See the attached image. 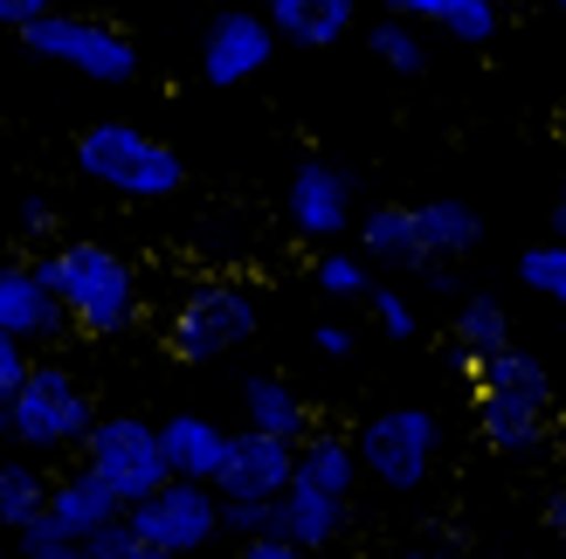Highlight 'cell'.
<instances>
[{
    "label": "cell",
    "mask_w": 566,
    "mask_h": 559,
    "mask_svg": "<svg viewBox=\"0 0 566 559\" xmlns=\"http://www.w3.org/2000/svg\"><path fill=\"white\" fill-rule=\"evenodd\" d=\"M42 263H49L55 304H63V318H70L76 339H118V331H132L138 312H146L138 270L118 256V249L76 235V242H55Z\"/></svg>",
    "instance_id": "cell-1"
},
{
    "label": "cell",
    "mask_w": 566,
    "mask_h": 559,
    "mask_svg": "<svg viewBox=\"0 0 566 559\" xmlns=\"http://www.w3.org/2000/svg\"><path fill=\"white\" fill-rule=\"evenodd\" d=\"M97 401L91 387H83V373L70 367V359H35V373H28V387L0 408V435L14 442L21 456H83V442L97 435Z\"/></svg>",
    "instance_id": "cell-2"
},
{
    "label": "cell",
    "mask_w": 566,
    "mask_h": 559,
    "mask_svg": "<svg viewBox=\"0 0 566 559\" xmlns=\"http://www.w3.org/2000/svg\"><path fill=\"white\" fill-rule=\"evenodd\" d=\"M76 173L104 193H118V201H174L187 187V159L153 131L104 118V125L76 131Z\"/></svg>",
    "instance_id": "cell-3"
},
{
    "label": "cell",
    "mask_w": 566,
    "mask_h": 559,
    "mask_svg": "<svg viewBox=\"0 0 566 559\" xmlns=\"http://www.w3.org/2000/svg\"><path fill=\"white\" fill-rule=\"evenodd\" d=\"M553 422V387L546 367L518 346H504L491 359H476V435L497 456H525Z\"/></svg>",
    "instance_id": "cell-4"
},
{
    "label": "cell",
    "mask_w": 566,
    "mask_h": 559,
    "mask_svg": "<svg viewBox=\"0 0 566 559\" xmlns=\"http://www.w3.org/2000/svg\"><path fill=\"white\" fill-rule=\"evenodd\" d=\"M353 442H359L366 477L380 491H394V497H408V491H429L436 463H442V414L415 408V401H394L380 414H366L353 429Z\"/></svg>",
    "instance_id": "cell-5"
},
{
    "label": "cell",
    "mask_w": 566,
    "mask_h": 559,
    "mask_svg": "<svg viewBox=\"0 0 566 559\" xmlns=\"http://www.w3.org/2000/svg\"><path fill=\"white\" fill-rule=\"evenodd\" d=\"M263 331V291L249 284H201L174 304V318H166V352L187 359V367H208V359H229L235 346H249Z\"/></svg>",
    "instance_id": "cell-6"
},
{
    "label": "cell",
    "mask_w": 566,
    "mask_h": 559,
    "mask_svg": "<svg viewBox=\"0 0 566 559\" xmlns=\"http://www.w3.org/2000/svg\"><path fill=\"white\" fill-rule=\"evenodd\" d=\"M83 470H97V484L118 497L125 511L174 484V463H166L159 422H146V414H104L97 435L83 442Z\"/></svg>",
    "instance_id": "cell-7"
},
{
    "label": "cell",
    "mask_w": 566,
    "mask_h": 559,
    "mask_svg": "<svg viewBox=\"0 0 566 559\" xmlns=\"http://www.w3.org/2000/svg\"><path fill=\"white\" fill-rule=\"evenodd\" d=\"M21 49L42 55V63H63L76 76H91V83H111V91L138 76V42L118 21H97V14H63L55 8L49 21H35L21 35Z\"/></svg>",
    "instance_id": "cell-8"
},
{
    "label": "cell",
    "mask_w": 566,
    "mask_h": 559,
    "mask_svg": "<svg viewBox=\"0 0 566 559\" xmlns=\"http://www.w3.org/2000/svg\"><path fill=\"white\" fill-rule=\"evenodd\" d=\"M125 525L146 546H159L166 559H208L214 539H229L221 532V491L214 484H166L159 497H146V505H132Z\"/></svg>",
    "instance_id": "cell-9"
},
{
    "label": "cell",
    "mask_w": 566,
    "mask_h": 559,
    "mask_svg": "<svg viewBox=\"0 0 566 559\" xmlns=\"http://www.w3.org/2000/svg\"><path fill=\"white\" fill-rule=\"evenodd\" d=\"M276 28L263 8H221L208 21V35H201V76L214 83V91H242V83H256L270 70V55H276Z\"/></svg>",
    "instance_id": "cell-10"
},
{
    "label": "cell",
    "mask_w": 566,
    "mask_h": 559,
    "mask_svg": "<svg viewBox=\"0 0 566 559\" xmlns=\"http://www.w3.org/2000/svg\"><path fill=\"white\" fill-rule=\"evenodd\" d=\"M0 331L21 339L28 352H49L70 331L63 304H55V284H49V263H21V256L0 263Z\"/></svg>",
    "instance_id": "cell-11"
},
{
    "label": "cell",
    "mask_w": 566,
    "mask_h": 559,
    "mask_svg": "<svg viewBox=\"0 0 566 559\" xmlns=\"http://www.w3.org/2000/svg\"><path fill=\"white\" fill-rule=\"evenodd\" d=\"M283 214H291V229L304 242H338L353 229V180L325 159H304L291 187H283Z\"/></svg>",
    "instance_id": "cell-12"
},
{
    "label": "cell",
    "mask_w": 566,
    "mask_h": 559,
    "mask_svg": "<svg viewBox=\"0 0 566 559\" xmlns=\"http://www.w3.org/2000/svg\"><path fill=\"white\" fill-rule=\"evenodd\" d=\"M291 484H297V442L242 429L235 450H229V470H221L214 491H221V497H256V505H276Z\"/></svg>",
    "instance_id": "cell-13"
},
{
    "label": "cell",
    "mask_w": 566,
    "mask_h": 559,
    "mask_svg": "<svg viewBox=\"0 0 566 559\" xmlns=\"http://www.w3.org/2000/svg\"><path fill=\"white\" fill-rule=\"evenodd\" d=\"M42 518H49L70 546H91L104 525H118V518H125V505L97 484V470H83V463H76V470H63V477H55L49 511H42Z\"/></svg>",
    "instance_id": "cell-14"
},
{
    "label": "cell",
    "mask_w": 566,
    "mask_h": 559,
    "mask_svg": "<svg viewBox=\"0 0 566 559\" xmlns=\"http://www.w3.org/2000/svg\"><path fill=\"white\" fill-rule=\"evenodd\" d=\"M159 442H166V463H174L180 484H221L229 450H235V435L221 422H208V414H166Z\"/></svg>",
    "instance_id": "cell-15"
},
{
    "label": "cell",
    "mask_w": 566,
    "mask_h": 559,
    "mask_svg": "<svg viewBox=\"0 0 566 559\" xmlns=\"http://www.w3.org/2000/svg\"><path fill=\"white\" fill-rule=\"evenodd\" d=\"M346 532V497L332 491H311V484H291L276 497V539L283 546H304V552H325Z\"/></svg>",
    "instance_id": "cell-16"
},
{
    "label": "cell",
    "mask_w": 566,
    "mask_h": 559,
    "mask_svg": "<svg viewBox=\"0 0 566 559\" xmlns=\"http://www.w3.org/2000/svg\"><path fill=\"white\" fill-rule=\"evenodd\" d=\"M263 14L283 42H297V49H332V42H346L353 35V21H359V0H263Z\"/></svg>",
    "instance_id": "cell-17"
},
{
    "label": "cell",
    "mask_w": 566,
    "mask_h": 559,
    "mask_svg": "<svg viewBox=\"0 0 566 559\" xmlns=\"http://www.w3.org/2000/svg\"><path fill=\"white\" fill-rule=\"evenodd\" d=\"M359 256L366 263H394V270H429V249H421V214L408 201H387L359 221Z\"/></svg>",
    "instance_id": "cell-18"
},
{
    "label": "cell",
    "mask_w": 566,
    "mask_h": 559,
    "mask_svg": "<svg viewBox=\"0 0 566 559\" xmlns=\"http://www.w3.org/2000/svg\"><path fill=\"white\" fill-rule=\"evenodd\" d=\"M242 414H249V429H256V435H283V442H304L311 435V408H304V394L283 373L242 380Z\"/></svg>",
    "instance_id": "cell-19"
},
{
    "label": "cell",
    "mask_w": 566,
    "mask_h": 559,
    "mask_svg": "<svg viewBox=\"0 0 566 559\" xmlns=\"http://www.w3.org/2000/svg\"><path fill=\"white\" fill-rule=\"evenodd\" d=\"M359 477H366V470H359V442H353V435L318 429V435H304V442H297V484L332 491V497H353Z\"/></svg>",
    "instance_id": "cell-20"
},
{
    "label": "cell",
    "mask_w": 566,
    "mask_h": 559,
    "mask_svg": "<svg viewBox=\"0 0 566 559\" xmlns=\"http://www.w3.org/2000/svg\"><path fill=\"white\" fill-rule=\"evenodd\" d=\"M49 491H55V477L42 463H28V456H14V463H0V532H28L42 511H49Z\"/></svg>",
    "instance_id": "cell-21"
},
{
    "label": "cell",
    "mask_w": 566,
    "mask_h": 559,
    "mask_svg": "<svg viewBox=\"0 0 566 559\" xmlns=\"http://www.w3.org/2000/svg\"><path fill=\"white\" fill-rule=\"evenodd\" d=\"M421 214V249H429V263H442V256H470L476 249V235H484V214H476L470 201H421L415 208Z\"/></svg>",
    "instance_id": "cell-22"
},
{
    "label": "cell",
    "mask_w": 566,
    "mask_h": 559,
    "mask_svg": "<svg viewBox=\"0 0 566 559\" xmlns=\"http://www.w3.org/2000/svg\"><path fill=\"white\" fill-rule=\"evenodd\" d=\"M504 346H518L512 339V312H504L497 297H463L457 304V352L470 359H491V352H504Z\"/></svg>",
    "instance_id": "cell-23"
},
{
    "label": "cell",
    "mask_w": 566,
    "mask_h": 559,
    "mask_svg": "<svg viewBox=\"0 0 566 559\" xmlns=\"http://www.w3.org/2000/svg\"><path fill=\"white\" fill-rule=\"evenodd\" d=\"M374 55L394 76H421V70H429V35H421V21L387 14V21H374Z\"/></svg>",
    "instance_id": "cell-24"
},
{
    "label": "cell",
    "mask_w": 566,
    "mask_h": 559,
    "mask_svg": "<svg viewBox=\"0 0 566 559\" xmlns=\"http://www.w3.org/2000/svg\"><path fill=\"white\" fill-rule=\"evenodd\" d=\"M518 284H525V291H539L546 304H559V312H566V242L525 249V256H518Z\"/></svg>",
    "instance_id": "cell-25"
},
{
    "label": "cell",
    "mask_w": 566,
    "mask_h": 559,
    "mask_svg": "<svg viewBox=\"0 0 566 559\" xmlns=\"http://www.w3.org/2000/svg\"><path fill=\"white\" fill-rule=\"evenodd\" d=\"M318 291L325 297H374V276H366V256H353V249H325L318 256Z\"/></svg>",
    "instance_id": "cell-26"
},
{
    "label": "cell",
    "mask_w": 566,
    "mask_h": 559,
    "mask_svg": "<svg viewBox=\"0 0 566 559\" xmlns=\"http://www.w3.org/2000/svg\"><path fill=\"white\" fill-rule=\"evenodd\" d=\"M497 28H504L497 0H463V8L442 21V35H449V42H463V49H491V42H497Z\"/></svg>",
    "instance_id": "cell-27"
},
{
    "label": "cell",
    "mask_w": 566,
    "mask_h": 559,
    "mask_svg": "<svg viewBox=\"0 0 566 559\" xmlns=\"http://www.w3.org/2000/svg\"><path fill=\"white\" fill-rule=\"evenodd\" d=\"M221 532L229 539H276V505H256V497H221Z\"/></svg>",
    "instance_id": "cell-28"
},
{
    "label": "cell",
    "mask_w": 566,
    "mask_h": 559,
    "mask_svg": "<svg viewBox=\"0 0 566 559\" xmlns=\"http://www.w3.org/2000/svg\"><path fill=\"white\" fill-rule=\"evenodd\" d=\"M83 559H166V552H159V546H146V539H138L132 525L118 518V525H104V532L83 546Z\"/></svg>",
    "instance_id": "cell-29"
},
{
    "label": "cell",
    "mask_w": 566,
    "mask_h": 559,
    "mask_svg": "<svg viewBox=\"0 0 566 559\" xmlns=\"http://www.w3.org/2000/svg\"><path fill=\"white\" fill-rule=\"evenodd\" d=\"M366 304H374V325L387 331V339H415V331H421V318H415V304H408L401 291H374V297H366Z\"/></svg>",
    "instance_id": "cell-30"
},
{
    "label": "cell",
    "mask_w": 566,
    "mask_h": 559,
    "mask_svg": "<svg viewBox=\"0 0 566 559\" xmlns=\"http://www.w3.org/2000/svg\"><path fill=\"white\" fill-rule=\"evenodd\" d=\"M28 373H35V352H28L21 339H8V331H0V408H8L21 387H28Z\"/></svg>",
    "instance_id": "cell-31"
},
{
    "label": "cell",
    "mask_w": 566,
    "mask_h": 559,
    "mask_svg": "<svg viewBox=\"0 0 566 559\" xmlns=\"http://www.w3.org/2000/svg\"><path fill=\"white\" fill-rule=\"evenodd\" d=\"M463 0H387V14H401V21H421V28H442L449 14H457Z\"/></svg>",
    "instance_id": "cell-32"
},
{
    "label": "cell",
    "mask_w": 566,
    "mask_h": 559,
    "mask_svg": "<svg viewBox=\"0 0 566 559\" xmlns=\"http://www.w3.org/2000/svg\"><path fill=\"white\" fill-rule=\"evenodd\" d=\"M55 14V0H0V28L8 35H28L35 21H49Z\"/></svg>",
    "instance_id": "cell-33"
},
{
    "label": "cell",
    "mask_w": 566,
    "mask_h": 559,
    "mask_svg": "<svg viewBox=\"0 0 566 559\" xmlns=\"http://www.w3.org/2000/svg\"><path fill=\"white\" fill-rule=\"evenodd\" d=\"M229 559H332V552H304V546H283V539H249Z\"/></svg>",
    "instance_id": "cell-34"
},
{
    "label": "cell",
    "mask_w": 566,
    "mask_h": 559,
    "mask_svg": "<svg viewBox=\"0 0 566 559\" xmlns=\"http://www.w3.org/2000/svg\"><path fill=\"white\" fill-rule=\"evenodd\" d=\"M311 339H318V352H325V359H353V331H346V325H318Z\"/></svg>",
    "instance_id": "cell-35"
},
{
    "label": "cell",
    "mask_w": 566,
    "mask_h": 559,
    "mask_svg": "<svg viewBox=\"0 0 566 559\" xmlns=\"http://www.w3.org/2000/svg\"><path fill=\"white\" fill-rule=\"evenodd\" d=\"M21 229H49V201L28 193V201H21Z\"/></svg>",
    "instance_id": "cell-36"
},
{
    "label": "cell",
    "mask_w": 566,
    "mask_h": 559,
    "mask_svg": "<svg viewBox=\"0 0 566 559\" xmlns=\"http://www.w3.org/2000/svg\"><path fill=\"white\" fill-rule=\"evenodd\" d=\"M546 221H553V242H566V187L553 193V214H546Z\"/></svg>",
    "instance_id": "cell-37"
},
{
    "label": "cell",
    "mask_w": 566,
    "mask_h": 559,
    "mask_svg": "<svg viewBox=\"0 0 566 559\" xmlns=\"http://www.w3.org/2000/svg\"><path fill=\"white\" fill-rule=\"evenodd\" d=\"M546 518H553V525H559V532H566V497H559V505H553V511H546Z\"/></svg>",
    "instance_id": "cell-38"
},
{
    "label": "cell",
    "mask_w": 566,
    "mask_h": 559,
    "mask_svg": "<svg viewBox=\"0 0 566 559\" xmlns=\"http://www.w3.org/2000/svg\"><path fill=\"white\" fill-rule=\"evenodd\" d=\"M553 8H566V0H553Z\"/></svg>",
    "instance_id": "cell-39"
},
{
    "label": "cell",
    "mask_w": 566,
    "mask_h": 559,
    "mask_svg": "<svg viewBox=\"0 0 566 559\" xmlns=\"http://www.w3.org/2000/svg\"><path fill=\"white\" fill-rule=\"evenodd\" d=\"M401 559H415V552H401Z\"/></svg>",
    "instance_id": "cell-40"
}]
</instances>
